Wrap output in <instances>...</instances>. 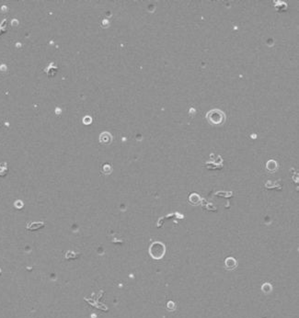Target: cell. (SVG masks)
<instances>
[{"label":"cell","instance_id":"obj_1","mask_svg":"<svg viewBox=\"0 0 299 318\" xmlns=\"http://www.w3.org/2000/svg\"><path fill=\"white\" fill-rule=\"evenodd\" d=\"M226 119L227 118H226L225 113H224L222 110L217 109L210 110L206 114V120L209 123V124L212 126L218 127V126L223 125L225 123Z\"/></svg>","mask_w":299,"mask_h":318},{"label":"cell","instance_id":"obj_2","mask_svg":"<svg viewBox=\"0 0 299 318\" xmlns=\"http://www.w3.org/2000/svg\"><path fill=\"white\" fill-rule=\"evenodd\" d=\"M152 248H153V249H156V251H151L152 256H153L154 257L159 258V257H161L163 256V254H164V247H163V245L158 244V243H157V244L153 245Z\"/></svg>","mask_w":299,"mask_h":318},{"label":"cell","instance_id":"obj_3","mask_svg":"<svg viewBox=\"0 0 299 318\" xmlns=\"http://www.w3.org/2000/svg\"><path fill=\"white\" fill-rule=\"evenodd\" d=\"M267 169L270 171V172H274V171H276V169H277V167H278V166H277V163L275 162V161H273V160H270V161H268V163H267Z\"/></svg>","mask_w":299,"mask_h":318},{"label":"cell","instance_id":"obj_4","mask_svg":"<svg viewBox=\"0 0 299 318\" xmlns=\"http://www.w3.org/2000/svg\"><path fill=\"white\" fill-rule=\"evenodd\" d=\"M53 63H51L50 67L44 70V72L47 74L49 77H53V74L57 72V67H53Z\"/></svg>","mask_w":299,"mask_h":318},{"label":"cell","instance_id":"obj_5","mask_svg":"<svg viewBox=\"0 0 299 318\" xmlns=\"http://www.w3.org/2000/svg\"><path fill=\"white\" fill-rule=\"evenodd\" d=\"M236 265H237L236 260H235L234 258H232V257L227 258V261H226V266H227L228 268H230V269L234 268L236 267Z\"/></svg>","mask_w":299,"mask_h":318},{"label":"cell","instance_id":"obj_6","mask_svg":"<svg viewBox=\"0 0 299 318\" xmlns=\"http://www.w3.org/2000/svg\"><path fill=\"white\" fill-rule=\"evenodd\" d=\"M100 141H101L102 143L108 144V143H110V142L111 141V136H110L109 133H102L101 136H100Z\"/></svg>","mask_w":299,"mask_h":318},{"label":"cell","instance_id":"obj_7","mask_svg":"<svg viewBox=\"0 0 299 318\" xmlns=\"http://www.w3.org/2000/svg\"><path fill=\"white\" fill-rule=\"evenodd\" d=\"M6 23H7V20H5L3 21V23L0 25V35H1L2 33H4L6 31V30H7V24Z\"/></svg>","mask_w":299,"mask_h":318}]
</instances>
